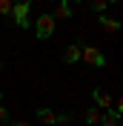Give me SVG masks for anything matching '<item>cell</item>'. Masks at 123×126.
Returning <instances> with one entry per match:
<instances>
[{
    "label": "cell",
    "instance_id": "cell-1",
    "mask_svg": "<svg viewBox=\"0 0 123 126\" xmlns=\"http://www.w3.org/2000/svg\"><path fill=\"white\" fill-rule=\"evenodd\" d=\"M54 26H57V20H54L52 12L37 15V23H34V34H37V40H49L54 34Z\"/></svg>",
    "mask_w": 123,
    "mask_h": 126
},
{
    "label": "cell",
    "instance_id": "cell-2",
    "mask_svg": "<svg viewBox=\"0 0 123 126\" xmlns=\"http://www.w3.org/2000/svg\"><path fill=\"white\" fill-rule=\"evenodd\" d=\"M80 60L94 66V69H103L106 66V57L100 55V49H94V46H80Z\"/></svg>",
    "mask_w": 123,
    "mask_h": 126
},
{
    "label": "cell",
    "instance_id": "cell-3",
    "mask_svg": "<svg viewBox=\"0 0 123 126\" xmlns=\"http://www.w3.org/2000/svg\"><path fill=\"white\" fill-rule=\"evenodd\" d=\"M29 3H26V0H20V3H15V6H12V20H15L17 26H20V29H29L31 26V20H29Z\"/></svg>",
    "mask_w": 123,
    "mask_h": 126
},
{
    "label": "cell",
    "instance_id": "cell-4",
    "mask_svg": "<svg viewBox=\"0 0 123 126\" xmlns=\"http://www.w3.org/2000/svg\"><path fill=\"white\" fill-rule=\"evenodd\" d=\"M92 100H94V106L103 112V109H112V100H115V97H112L106 89H94V92H92Z\"/></svg>",
    "mask_w": 123,
    "mask_h": 126
},
{
    "label": "cell",
    "instance_id": "cell-5",
    "mask_svg": "<svg viewBox=\"0 0 123 126\" xmlns=\"http://www.w3.org/2000/svg\"><path fill=\"white\" fill-rule=\"evenodd\" d=\"M97 126H120V115L115 109H103L100 112V123Z\"/></svg>",
    "mask_w": 123,
    "mask_h": 126
},
{
    "label": "cell",
    "instance_id": "cell-6",
    "mask_svg": "<svg viewBox=\"0 0 123 126\" xmlns=\"http://www.w3.org/2000/svg\"><path fill=\"white\" fill-rule=\"evenodd\" d=\"M63 60H66V63H77V60H80V43H72V46H66V52H63Z\"/></svg>",
    "mask_w": 123,
    "mask_h": 126
},
{
    "label": "cell",
    "instance_id": "cell-7",
    "mask_svg": "<svg viewBox=\"0 0 123 126\" xmlns=\"http://www.w3.org/2000/svg\"><path fill=\"white\" fill-rule=\"evenodd\" d=\"M37 120H40V123H46V126H57V112L40 109V112H37Z\"/></svg>",
    "mask_w": 123,
    "mask_h": 126
},
{
    "label": "cell",
    "instance_id": "cell-8",
    "mask_svg": "<svg viewBox=\"0 0 123 126\" xmlns=\"http://www.w3.org/2000/svg\"><path fill=\"white\" fill-rule=\"evenodd\" d=\"M52 15H54V20H57V17H60V20H66V17H72V3H66V0H63V3H60L57 9H54Z\"/></svg>",
    "mask_w": 123,
    "mask_h": 126
},
{
    "label": "cell",
    "instance_id": "cell-9",
    "mask_svg": "<svg viewBox=\"0 0 123 126\" xmlns=\"http://www.w3.org/2000/svg\"><path fill=\"white\" fill-rule=\"evenodd\" d=\"M97 20H100V26H103V29H106V32H117V29H120V23H117L115 17H106V15H97Z\"/></svg>",
    "mask_w": 123,
    "mask_h": 126
},
{
    "label": "cell",
    "instance_id": "cell-10",
    "mask_svg": "<svg viewBox=\"0 0 123 126\" xmlns=\"http://www.w3.org/2000/svg\"><path fill=\"white\" fill-rule=\"evenodd\" d=\"M86 123H92V126H97V123H100V109H97V106L86 112Z\"/></svg>",
    "mask_w": 123,
    "mask_h": 126
},
{
    "label": "cell",
    "instance_id": "cell-11",
    "mask_svg": "<svg viewBox=\"0 0 123 126\" xmlns=\"http://www.w3.org/2000/svg\"><path fill=\"white\" fill-rule=\"evenodd\" d=\"M12 0H0V17H12Z\"/></svg>",
    "mask_w": 123,
    "mask_h": 126
},
{
    "label": "cell",
    "instance_id": "cell-12",
    "mask_svg": "<svg viewBox=\"0 0 123 126\" xmlns=\"http://www.w3.org/2000/svg\"><path fill=\"white\" fill-rule=\"evenodd\" d=\"M109 6V0H92V9L97 12V15H103V9Z\"/></svg>",
    "mask_w": 123,
    "mask_h": 126
},
{
    "label": "cell",
    "instance_id": "cell-13",
    "mask_svg": "<svg viewBox=\"0 0 123 126\" xmlns=\"http://www.w3.org/2000/svg\"><path fill=\"white\" fill-rule=\"evenodd\" d=\"M9 118V112H6V106H0V123H3V120Z\"/></svg>",
    "mask_w": 123,
    "mask_h": 126
},
{
    "label": "cell",
    "instance_id": "cell-14",
    "mask_svg": "<svg viewBox=\"0 0 123 126\" xmlns=\"http://www.w3.org/2000/svg\"><path fill=\"white\" fill-rule=\"evenodd\" d=\"M12 126H29V123H23V120H17V123H12Z\"/></svg>",
    "mask_w": 123,
    "mask_h": 126
},
{
    "label": "cell",
    "instance_id": "cell-15",
    "mask_svg": "<svg viewBox=\"0 0 123 126\" xmlns=\"http://www.w3.org/2000/svg\"><path fill=\"white\" fill-rule=\"evenodd\" d=\"M66 3H83V0H66Z\"/></svg>",
    "mask_w": 123,
    "mask_h": 126
},
{
    "label": "cell",
    "instance_id": "cell-16",
    "mask_svg": "<svg viewBox=\"0 0 123 126\" xmlns=\"http://www.w3.org/2000/svg\"><path fill=\"white\" fill-rule=\"evenodd\" d=\"M0 100H3V92H0Z\"/></svg>",
    "mask_w": 123,
    "mask_h": 126
},
{
    "label": "cell",
    "instance_id": "cell-17",
    "mask_svg": "<svg viewBox=\"0 0 123 126\" xmlns=\"http://www.w3.org/2000/svg\"><path fill=\"white\" fill-rule=\"evenodd\" d=\"M109 3H117V0H109Z\"/></svg>",
    "mask_w": 123,
    "mask_h": 126
},
{
    "label": "cell",
    "instance_id": "cell-18",
    "mask_svg": "<svg viewBox=\"0 0 123 126\" xmlns=\"http://www.w3.org/2000/svg\"><path fill=\"white\" fill-rule=\"evenodd\" d=\"M12 3H20V0H12Z\"/></svg>",
    "mask_w": 123,
    "mask_h": 126
},
{
    "label": "cell",
    "instance_id": "cell-19",
    "mask_svg": "<svg viewBox=\"0 0 123 126\" xmlns=\"http://www.w3.org/2000/svg\"><path fill=\"white\" fill-rule=\"evenodd\" d=\"M0 69H3V63H0Z\"/></svg>",
    "mask_w": 123,
    "mask_h": 126
}]
</instances>
